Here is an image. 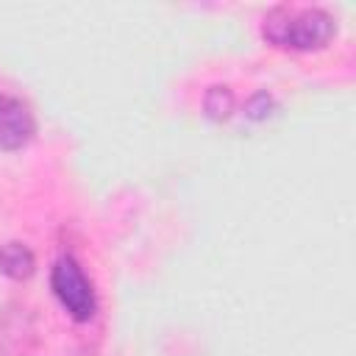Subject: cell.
I'll use <instances>...</instances> for the list:
<instances>
[{
    "mask_svg": "<svg viewBox=\"0 0 356 356\" xmlns=\"http://www.w3.org/2000/svg\"><path fill=\"white\" fill-rule=\"evenodd\" d=\"M337 33V22L323 8H298V6H278L267 11L261 19V36L281 47V50H320Z\"/></svg>",
    "mask_w": 356,
    "mask_h": 356,
    "instance_id": "1",
    "label": "cell"
},
{
    "mask_svg": "<svg viewBox=\"0 0 356 356\" xmlns=\"http://www.w3.org/2000/svg\"><path fill=\"white\" fill-rule=\"evenodd\" d=\"M50 286H53V295L58 298V303L64 306V312H67L72 320L86 323V320L95 317V312H97L95 286H92V281L86 278L83 267H81L72 256L56 259L53 273H50Z\"/></svg>",
    "mask_w": 356,
    "mask_h": 356,
    "instance_id": "2",
    "label": "cell"
},
{
    "mask_svg": "<svg viewBox=\"0 0 356 356\" xmlns=\"http://www.w3.org/2000/svg\"><path fill=\"white\" fill-rule=\"evenodd\" d=\"M36 136V120L28 103L0 92V150H19Z\"/></svg>",
    "mask_w": 356,
    "mask_h": 356,
    "instance_id": "3",
    "label": "cell"
},
{
    "mask_svg": "<svg viewBox=\"0 0 356 356\" xmlns=\"http://www.w3.org/2000/svg\"><path fill=\"white\" fill-rule=\"evenodd\" d=\"M36 270V256L22 242H6L0 245V273L11 281H25Z\"/></svg>",
    "mask_w": 356,
    "mask_h": 356,
    "instance_id": "4",
    "label": "cell"
},
{
    "mask_svg": "<svg viewBox=\"0 0 356 356\" xmlns=\"http://www.w3.org/2000/svg\"><path fill=\"white\" fill-rule=\"evenodd\" d=\"M203 108L211 120H228L234 111V92L228 86H209Z\"/></svg>",
    "mask_w": 356,
    "mask_h": 356,
    "instance_id": "5",
    "label": "cell"
},
{
    "mask_svg": "<svg viewBox=\"0 0 356 356\" xmlns=\"http://www.w3.org/2000/svg\"><path fill=\"white\" fill-rule=\"evenodd\" d=\"M270 108H273V97H270L267 92H256V95L245 103V114H248L250 120H264V117L270 114Z\"/></svg>",
    "mask_w": 356,
    "mask_h": 356,
    "instance_id": "6",
    "label": "cell"
}]
</instances>
